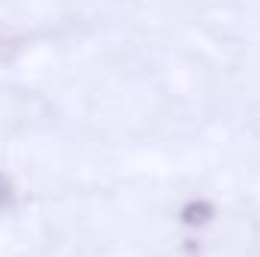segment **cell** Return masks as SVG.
I'll use <instances>...</instances> for the list:
<instances>
[{
	"mask_svg": "<svg viewBox=\"0 0 260 257\" xmlns=\"http://www.w3.org/2000/svg\"><path fill=\"white\" fill-rule=\"evenodd\" d=\"M212 218H215V206H212L209 200H203V197L185 200L182 209H179V221L188 224V227H203V224H209Z\"/></svg>",
	"mask_w": 260,
	"mask_h": 257,
	"instance_id": "obj_1",
	"label": "cell"
},
{
	"mask_svg": "<svg viewBox=\"0 0 260 257\" xmlns=\"http://www.w3.org/2000/svg\"><path fill=\"white\" fill-rule=\"evenodd\" d=\"M9 203H12V182H9L6 173H0V209L9 206Z\"/></svg>",
	"mask_w": 260,
	"mask_h": 257,
	"instance_id": "obj_2",
	"label": "cell"
}]
</instances>
